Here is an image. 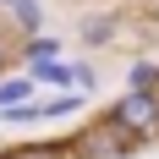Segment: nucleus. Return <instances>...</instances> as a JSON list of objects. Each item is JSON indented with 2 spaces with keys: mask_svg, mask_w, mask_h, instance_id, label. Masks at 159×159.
<instances>
[{
  "mask_svg": "<svg viewBox=\"0 0 159 159\" xmlns=\"http://www.w3.org/2000/svg\"><path fill=\"white\" fill-rule=\"evenodd\" d=\"M110 132H121V137H148V132H159V93L154 88H126V93L110 104Z\"/></svg>",
  "mask_w": 159,
  "mask_h": 159,
  "instance_id": "1",
  "label": "nucleus"
},
{
  "mask_svg": "<svg viewBox=\"0 0 159 159\" xmlns=\"http://www.w3.org/2000/svg\"><path fill=\"white\" fill-rule=\"evenodd\" d=\"M28 77H33V82H44V88H71V61H61V55L28 61Z\"/></svg>",
  "mask_w": 159,
  "mask_h": 159,
  "instance_id": "2",
  "label": "nucleus"
},
{
  "mask_svg": "<svg viewBox=\"0 0 159 159\" xmlns=\"http://www.w3.org/2000/svg\"><path fill=\"white\" fill-rule=\"evenodd\" d=\"M39 104H44V121H71V115H82L88 93H82V88H61V93L39 99Z\"/></svg>",
  "mask_w": 159,
  "mask_h": 159,
  "instance_id": "3",
  "label": "nucleus"
},
{
  "mask_svg": "<svg viewBox=\"0 0 159 159\" xmlns=\"http://www.w3.org/2000/svg\"><path fill=\"white\" fill-rule=\"evenodd\" d=\"M115 33H121V22H115L110 11H93V16H82V22H77V39H82V44H93V49L110 44Z\"/></svg>",
  "mask_w": 159,
  "mask_h": 159,
  "instance_id": "4",
  "label": "nucleus"
},
{
  "mask_svg": "<svg viewBox=\"0 0 159 159\" xmlns=\"http://www.w3.org/2000/svg\"><path fill=\"white\" fill-rule=\"evenodd\" d=\"M0 121H6V126H39V121H44L39 93H33V99H16V104H0Z\"/></svg>",
  "mask_w": 159,
  "mask_h": 159,
  "instance_id": "5",
  "label": "nucleus"
},
{
  "mask_svg": "<svg viewBox=\"0 0 159 159\" xmlns=\"http://www.w3.org/2000/svg\"><path fill=\"white\" fill-rule=\"evenodd\" d=\"M11 22L22 33H39L44 28V0H11Z\"/></svg>",
  "mask_w": 159,
  "mask_h": 159,
  "instance_id": "6",
  "label": "nucleus"
},
{
  "mask_svg": "<svg viewBox=\"0 0 159 159\" xmlns=\"http://www.w3.org/2000/svg\"><path fill=\"white\" fill-rule=\"evenodd\" d=\"M33 88L39 82L22 71V77H0V104H16V99H33Z\"/></svg>",
  "mask_w": 159,
  "mask_h": 159,
  "instance_id": "7",
  "label": "nucleus"
},
{
  "mask_svg": "<svg viewBox=\"0 0 159 159\" xmlns=\"http://www.w3.org/2000/svg\"><path fill=\"white\" fill-rule=\"evenodd\" d=\"M22 55H28V61H44V55H61V39H49V33L39 28V33H28V44H22Z\"/></svg>",
  "mask_w": 159,
  "mask_h": 159,
  "instance_id": "8",
  "label": "nucleus"
},
{
  "mask_svg": "<svg viewBox=\"0 0 159 159\" xmlns=\"http://www.w3.org/2000/svg\"><path fill=\"white\" fill-rule=\"evenodd\" d=\"M154 82H159V61H132L126 88H154Z\"/></svg>",
  "mask_w": 159,
  "mask_h": 159,
  "instance_id": "9",
  "label": "nucleus"
},
{
  "mask_svg": "<svg viewBox=\"0 0 159 159\" xmlns=\"http://www.w3.org/2000/svg\"><path fill=\"white\" fill-rule=\"evenodd\" d=\"M71 88H82V93H93V88H99V71H93L88 61H71Z\"/></svg>",
  "mask_w": 159,
  "mask_h": 159,
  "instance_id": "10",
  "label": "nucleus"
},
{
  "mask_svg": "<svg viewBox=\"0 0 159 159\" xmlns=\"http://www.w3.org/2000/svg\"><path fill=\"white\" fill-rule=\"evenodd\" d=\"M0 6H11V0H0Z\"/></svg>",
  "mask_w": 159,
  "mask_h": 159,
  "instance_id": "11",
  "label": "nucleus"
},
{
  "mask_svg": "<svg viewBox=\"0 0 159 159\" xmlns=\"http://www.w3.org/2000/svg\"><path fill=\"white\" fill-rule=\"evenodd\" d=\"M44 159H49V154H44Z\"/></svg>",
  "mask_w": 159,
  "mask_h": 159,
  "instance_id": "12",
  "label": "nucleus"
}]
</instances>
